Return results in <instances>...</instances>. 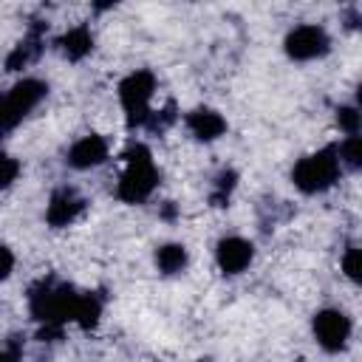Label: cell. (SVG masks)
<instances>
[{"label":"cell","instance_id":"cell-3","mask_svg":"<svg viewBox=\"0 0 362 362\" xmlns=\"http://www.w3.org/2000/svg\"><path fill=\"white\" fill-rule=\"evenodd\" d=\"M337 178H339V158H337V147L334 144H328V147L300 158L294 164V170H291L294 187L300 192H308V195L328 189Z\"/></svg>","mask_w":362,"mask_h":362},{"label":"cell","instance_id":"cell-9","mask_svg":"<svg viewBox=\"0 0 362 362\" xmlns=\"http://www.w3.org/2000/svg\"><path fill=\"white\" fill-rule=\"evenodd\" d=\"M107 158V141L96 133L90 136H82L71 144L68 150V164L74 170H90V167H99L102 161Z\"/></svg>","mask_w":362,"mask_h":362},{"label":"cell","instance_id":"cell-7","mask_svg":"<svg viewBox=\"0 0 362 362\" xmlns=\"http://www.w3.org/2000/svg\"><path fill=\"white\" fill-rule=\"evenodd\" d=\"M314 337L325 351H342L351 339V320L339 308H322L314 314Z\"/></svg>","mask_w":362,"mask_h":362},{"label":"cell","instance_id":"cell-12","mask_svg":"<svg viewBox=\"0 0 362 362\" xmlns=\"http://www.w3.org/2000/svg\"><path fill=\"white\" fill-rule=\"evenodd\" d=\"M57 45H59L62 57L79 62V59H85V57L90 54V48H93V34H90V28H85V25H74V28H68V31L59 37Z\"/></svg>","mask_w":362,"mask_h":362},{"label":"cell","instance_id":"cell-1","mask_svg":"<svg viewBox=\"0 0 362 362\" xmlns=\"http://www.w3.org/2000/svg\"><path fill=\"white\" fill-rule=\"evenodd\" d=\"M76 291L65 283H51V280H40L31 294H28V305L37 322H42V337H59L62 325L68 320H74V308H76Z\"/></svg>","mask_w":362,"mask_h":362},{"label":"cell","instance_id":"cell-20","mask_svg":"<svg viewBox=\"0 0 362 362\" xmlns=\"http://www.w3.org/2000/svg\"><path fill=\"white\" fill-rule=\"evenodd\" d=\"M23 359V345L20 339H8L3 348H0V362H20Z\"/></svg>","mask_w":362,"mask_h":362},{"label":"cell","instance_id":"cell-18","mask_svg":"<svg viewBox=\"0 0 362 362\" xmlns=\"http://www.w3.org/2000/svg\"><path fill=\"white\" fill-rule=\"evenodd\" d=\"M17 175H20V161L0 150V189L11 187L17 181Z\"/></svg>","mask_w":362,"mask_h":362},{"label":"cell","instance_id":"cell-16","mask_svg":"<svg viewBox=\"0 0 362 362\" xmlns=\"http://www.w3.org/2000/svg\"><path fill=\"white\" fill-rule=\"evenodd\" d=\"M37 42H40V40H37V34H34V37H28V40H23V42H20V45H17V48L8 54L6 68H8V71H20V68H23V65H25V62H28V59L37 54V48H40Z\"/></svg>","mask_w":362,"mask_h":362},{"label":"cell","instance_id":"cell-2","mask_svg":"<svg viewBox=\"0 0 362 362\" xmlns=\"http://www.w3.org/2000/svg\"><path fill=\"white\" fill-rule=\"evenodd\" d=\"M158 184V170L153 164V156L144 144H130L124 150V170L116 184V195L124 204H141L153 195Z\"/></svg>","mask_w":362,"mask_h":362},{"label":"cell","instance_id":"cell-14","mask_svg":"<svg viewBox=\"0 0 362 362\" xmlns=\"http://www.w3.org/2000/svg\"><path fill=\"white\" fill-rule=\"evenodd\" d=\"M187 249L181 246V243H164L158 252H156V263H158V269L164 272V274H175V272H181L184 266H187Z\"/></svg>","mask_w":362,"mask_h":362},{"label":"cell","instance_id":"cell-10","mask_svg":"<svg viewBox=\"0 0 362 362\" xmlns=\"http://www.w3.org/2000/svg\"><path fill=\"white\" fill-rule=\"evenodd\" d=\"M85 209V201L74 192V189H57L48 201V209H45V221L59 229V226H68L79 218V212Z\"/></svg>","mask_w":362,"mask_h":362},{"label":"cell","instance_id":"cell-22","mask_svg":"<svg viewBox=\"0 0 362 362\" xmlns=\"http://www.w3.org/2000/svg\"><path fill=\"white\" fill-rule=\"evenodd\" d=\"M0 102H3V96H0Z\"/></svg>","mask_w":362,"mask_h":362},{"label":"cell","instance_id":"cell-4","mask_svg":"<svg viewBox=\"0 0 362 362\" xmlns=\"http://www.w3.org/2000/svg\"><path fill=\"white\" fill-rule=\"evenodd\" d=\"M156 93V76L150 71H133L119 85V102L127 116V127H139L150 119V102Z\"/></svg>","mask_w":362,"mask_h":362},{"label":"cell","instance_id":"cell-13","mask_svg":"<svg viewBox=\"0 0 362 362\" xmlns=\"http://www.w3.org/2000/svg\"><path fill=\"white\" fill-rule=\"evenodd\" d=\"M102 317V300L96 294H79L76 297V308H74V322L79 328H93Z\"/></svg>","mask_w":362,"mask_h":362},{"label":"cell","instance_id":"cell-19","mask_svg":"<svg viewBox=\"0 0 362 362\" xmlns=\"http://www.w3.org/2000/svg\"><path fill=\"white\" fill-rule=\"evenodd\" d=\"M342 272L356 283L359 280V272H362V257H359V249L356 246H348L345 255H342Z\"/></svg>","mask_w":362,"mask_h":362},{"label":"cell","instance_id":"cell-8","mask_svg":"<svg viewBox=\"0 0 362 362\" xmlns=\"http://www.w3.org/2000/svg\"><path fill=\"white\" fill-rule=\"evenodd\" d=\"M255 257V246L243 238H223L215 249V260H218V269L223 274H240Z\"/></svg>","mask_w":362,"mask_h":362},{"label":"cell","instance_id":"cell-5","mask_svg":"<svg viewBox=\"0 0 362 362\" xmlns=\"http://www.w3.org/2000/svg\"><path fill=\"white\" fill-rule=\"evenodd\" d=\"M45 90H48L45 82H42V79H34V76L17 82V85L3 96V102H0V136L8 133L11 127H17V124L42 102Z\"/></svg>","mask_w":362,"mask_h":362},{"label":"cell","instance_id":"cell-21","mask_svg":"<svg viewBox=\"0 0 362 362\" xmlns=\"http://www.w3.org/2000/svg\"><path fill=\"white\" fill-rule=\"evenodd\" d=\"M14 272V255L8 246H0V283Z\"/></svg>","mask_w":362,"mask_h":362},{"label":"cell","instance_id":"cell-6","mask_svg":"<svg viewBox=\"0 0 362 362\" xmlns=\"http://www.w3.org/2000/svg\"><path fill=\"white\" fill-rule=\"evenodd\" d=\"M286 54L297 62H305V59H317L322 57L328 48H331V37L325 34L322 25H314V23H303L297 28H291L286 34Z\"/></svg>","mask_w":362,"mask_h":362},{"label":"cell","instance_id":"cell-17","mask_svg":"<svg viewBox=\"0 0 362 362\" xmlns=\"http://www.w3.org/2000/svg\"><path fill=\"white\" fill-rule=\"evenodd\" d=\"M337 124H339L342 133L359 136V110H356L354 105H342V107L337 110Z\"/></svg>","mask_w":362,"mask_h":362},{"label":"cell","instance_id":"cell-15","mask_svg":"<svg viewBox=\"0 0 362 362\" xmlns=\"http://www.w3.org/2000/svg\"><path fill=\"white\" fill-rule=\"evenodd\" d=\"M337 158H339V167H351L356 170L362 164V139L359 136H348L339 147H337Z\"/></svg>","mask_w":362,"mask_h":362},{"label":"cell","instance_id":"cell-11","mask_svg":"<svg viewBox=\"0 0 362 362\" xmlns=\"http://www.w3.org/2000/svg\"><path fill=\"white\" fill-rule=\"evenodd\" d=\"M187 127L195 139L201 141H215L218 136L226 133V119L218 113V110H209V107H198L187 116Z\"/></svg>","mask_w":362,"mask_h":362}]
</instances>
